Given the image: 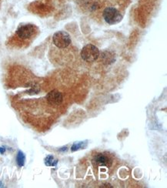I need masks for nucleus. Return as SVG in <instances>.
I'll return each instance as SVG.
<instances>
[{
    "mask_svg": "<svg viewBox=\"0 0 167 188\" xmlns=\"http://www.w3.org/2000/svg\"><path fill=\"white\" fill-rule=\"evenodd\" d=\"M105 21L109 25H116L122 21V16L117 9L113 7H107L103 13Z\"/></svg>",
    "mask_w": 167,
    "mask_h": 188,
    "instance_id": "nucleus-1",
    "label": "nucleus"
},
{
    "mask_svg": "<svg viewBox=\"0 0 167 188\" xmlns=\"http://www.w3.org/2000/svg\"><path fill=\"white\" fill-rule=\"evenodd\" d=\"M99 55V49L93 44H87L81 51V56L86 62H94Z\"/></svg>",
    "mask_w": 167,
    "mask_h": 188,
    "instance_id": "nucleus-3",
    "label": "nucleus"
},
{
    "mask_svg": "<svg viewBox=\"0 0 167 188\" xmlns=\"http://www.w3.org/2000/svg\"><path fill=\"white\" fill-rule=\"evenodd\" d=\"M92 163L96 167H110L112 164V159L106 153H99L93 157Z\"/></svg>",
    "mask_w": 167,
    "mask_h": 188,
    "instance_id": "nucleus-5",
    "label": "nucleus"
},
{
    "mask_svg": "<svg viewBox=\"0 0 167 188\" xmlns=\"http://www.w3.org/2000/svg\"><path fill=\"white\" fill-rule=\"evenodd\" d=\"M54 45L60 49H65L71 44V37L68 32L65 31L56 32L52 36Z\"/></svg>",
    "mask_w": 167,
    "mask_h": 188,
    "instance_id": "nucleus-2",
    "label": "nucleus"
},
{
    "mask_svg": "<svg viewBox=\"0 0 167 188\" xmlns=\"http://www.w3.org/2000/svg\"><path fill=\"white\" fill-rule=\"evenodd\" d=\"M37 28L32 24L19 26L16 30V35L21 40H29L35 35Z\"/></svg>",
    "mask_w": 167,
    "mask_h": 188,
    "instance_id": "nucleus-4",
    "label": "nucleus"
},
{
    "mask_svg": "<svg viewBox=\"0 0 167 188\" xmlns=\"http://www.w3.org/2000/svg\"><path fill=\"white\" fill-rule=\"evenodd\" d=\"M85 147L86 146H84L83 142H80V143H75V144L73 146V147H72V150H73V151H75V150H79V148H83Z\"/></svg>",
    "mask_w": 167,
    "mask_h": 188,
    "instance_id": "nucleus-9",
    "label": "nucleus"
},
{
    "mask_svg": "<svg viewBox=\"0 0 167 188\" xmlns=\"http://www.w3.org/2000/svg\"><path fill=\"white\" fill-rule=\"evenodd\" d=\"M57 163H58V161L56 159H55L51 155L47 156L45 159V163L46 166H55L57 165Z\"/></svg>",
    "mask_w": 167,
    "mask_h": 188,
    "instance_id": "nucleus-7",
    "label": "nucleus"
},
{
    "mask_svg": "<svg viewBox=\"0 0 167 188\" xmlns=\"http://www.w3.org/2000/svg\"><path fill=\"white\" fill-rule=\"evenodd\" d=\"M26 161V157L24 155V153L22 151L18 152L17 157H16V162L19 166H23L24 163H25Z\"/></svg>",
    "mask_w": 167,
    "mask_h": 188,
    "instance_id": "nucleus-8",
    "label": "nucleus"
},
{
    "mask_svg": "<svg viewBox=\"0 0 167 188\" xmlns=\"http://www.w3.org/2000/svg\"><path fill=\"white\" fill-rule=\"evenodd\" d=\"M46 99L50 105L59 106L63 103V96L60 91L54 89L46 95Z\"/></svg>",
    "mask_w": 167,
    "mask_h": 188,
    "instance_id": "nucleus-6",
    "label": "nucleus"
},
{
    "mask_svg": "<svg viewBox=\"0 0 167 188\" xmlns=\"http://www.w3.org/2000/svg\"><path fill=\"white\" fill-rule=\"evenodd\" d=\"M0 152H1V153H3L5 152L4 149H2V147H0Z\"/></svg>",
    "mask_w": 167,
    "mask_h": 188,
    "instance_id": "nucleus-10",
    "label": "nucleus"
}]
</instances>
